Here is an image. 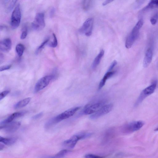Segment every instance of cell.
<instances>
[{
	"label": "cell",
	"mask_w": 158,
	"mask_h": 158,
	"mask_svg": "<svg viewBox=\"0 0 158 158\" xmlns=\"http://www.w3.org/2000/svg\"><path fill=\"white\" fill-rule=\"evenodd\" d=\"M156 86L157 82L155 81L151 85L144 89L140 94L136 104H135V106L138 105L146 97L153 94L155 91Z\"/></svg>",
	"instance_id": "cell-7"
},
{
	"label": "cell",
	"mask_w": 158,
	"mask_h": 158,
	"mask_svg": "<svg viewBox=\"0 0 158 158\" xmlns=\"http://www.w3.org/2000/svg\"><path fill=\"white\" fill-rule=\"evenodd\" d=\"M17 140L16 138H4L1 137H0V142L4 144L7 145H12L15 143Z\"/></svg>",
	"instance_id": "cell-19"
},
{
	"label": "cell",
	"mask_w": 158,
	"mask_h": 158,
	"mask_svg": "<svg viewBox=\"0 0 158 158\" xmlns=\"http://www.w3.org/2000/svg\"><path fill=\"white\" fill-rule=\"evenodd\" d=\"M45 26L44 15L42 13H38L36 16L34 20L32 23V27L35 31H41Z\"/></svg>",
	"instance_id": "cell-5"
},
{
	"label": "cell",
	"mask_w": 158,
	"mask_h": 158,
	"mask_svg": "<svg viewBox=\"0 0 158 158\" xmlns=\"http://www.w3.org/2000/svg\"><path fill=\"white\" fill-rule=\"evenodd\" d=\"M55 78V75H49L45 76L39 80L35 88V92L37 93L47 87L50 82Z\"/></svg>",
	"instance_id": "cell-6"
},
{
	"label": "cell",
	"mask_w": 158,
	"mask_h": 158,
	"mask_svg": "<svg viewBox=\"0 0 158 158\" xmlns=\"http://www.w3.org/2000/svg\"><path fill=\"white\" fill-rule=\"evenodd\" d=\"M148 8H158V0H150L148 6Z\"/></svg>",
	"instance_id": "cell-21"
},
{
	"label": "cell",
	"mask_w": 158,
	"mask_h": 158,
	"mask_svg": "<svg viewBox=\"0 0 158 158\" xmlns=\"http://www.w3.org/2000/svg\"><path fill=\"white\" fill-rule=\"evenodd\" d=\"M91 135V133H81L75 135L69 139L65 141L63 145L70 149H73L79 140L86 138Z\"/></svg>",
	"instance_id": "cell-3"
},
{
	"label": "cell",
	"mask_w": 158,
	"mask_h": 158,
	"mask_svg": "<svg viewBox=\"0 0 158 158\" xmlns=\"http://www.w3.org/2000/svg\"><path fill=\"white\" fill-rule=\"evenodd\" d=\"M21 18V11L20 5L18 4L15 8L11 16V25L13 29H16L19 26Z\"/></svg>",
	"instance_id": "cell-4"
},
{
	"label": "cell",
	"mask_w": 158,
	"mask_h": 158,
	"mask_svg": "<svg viewBox=\"0 0 158 158\" xmlns=\"http://www.w3.org/2000/svg\"><path fill=\"white\" fill-rule=\"evenodd\" d=\"M80 108V107H76L67 110L50 120L46 124V126L49 127L54 124L67 119L72 116Z\"/></svg>",
	"instance_id": "cell-1"
},
{
	"label": "cell",
	"mask_w": 158,
	"mask_h": 158,
	"mask_svg": "<svg viewBox=\"0 0 158 158\" xmlns=\"http://www.w3.org/2000/svg\"><path fill=\"white\" fill-rule=\"evenodd\" d=\"M11 67H12V65H11L2 66L1 67V68H0V71H2L5 70H8L11 68Z\"/></svg>",
	"instance_id": "cell-30"
},
{
	"label": "cell",
	"mask_w": 158,
	"mask_h": 158,
	"mask_svg": "<svg viewBox=\"0 0 158 158\" xmlns=\"http://www.w3.org/2000/svg\"><path fill=\"white\" fill-rule=\"evenodd\" d=\"M55 13V9L54 8H53L50 11V16L51 17H52L54 16V14Z\"/></svg>",
	"instance_id": "cell-35"
},
{
	"label": "cell",
	"mask_w": 158,
	"mask_h": 158,
	"mask_svg": "<svg viewBox=\"0 0 158 158\" xmlns=\"http://www.w3.org/2000/svg\"><path fill=\"white\" fill-rule=\"evenodd\" d=\"M4 147V146L3 145L1 144H0V150H2Z\"/></svg>",
	"instance_id": "cell-36"
},
{
	"label": "cell",
	"mask_w": 158,
	"mask_h": 158,
	"mask_svg": "<svg viewBox=\"0 0 158 158\" xmlns=\"http://www.w3.org/2000/svg\"><path fill=\"white\" fill-rule=\"evenodd\" d=\"M28 35V30L27 28H25L23 31L22 32L20 36V39L21 40L25 39L27 37Z\"/></svg>",
	"instance_id": "cell-28"
},
{
	"label": "cell",
	"mask_w": 158,
	"mask_h": 158,
	"mask_svg": "<svg viewBox=\"0 0 158 158\" xmlns=\"http://www.w3.org/2000/svg\"><path fill=\"white\" fill-rule=\"evenodd\" d=\"M94 19L92 18L87 19L79 30V32L82 34H85L87 36H91L92 33Z\"/></svg>",
	"instance_id": "cell-9"
},
{
	"label": "cell",
	"mask_w": 158,
	"mask_h": 158,
	"mask_svg": "<svg viewBox=\"0 0 158 158\" xmlns=\"http://www.w3.org/2000/svg\"><path fill=\"white\" fill-rule=\"evenodd\" d=\"M43 112L40 113L34 116L32 118L34 120H37L41 118L43 116Z\"/></svg>",
	"instance_id": "cell-32"
},
{
	"label": "cell",
	"mask_w": 158,
	"mask_h": 158,
	"mask_svg": "<svg viewBox=\"0 0 158 158\" xmlns=\"http://www.w3.org/2000/svg\"><path fill=\"white\" fill-rule=\"evenodd\" d=\"M25 49V48L23 44H19L17 45L16 48V50L19 57H21L23 54Z\"/></svg>",
	"instance_id": "cell-20"
},
{
	"label": "cell",
	"mask_w": 158,
	"mask_h": 158,
	"mask_svg": "<svg viewBox=\"0 0 158 158\" xmlns=\"http://www.w3.org/2000/svg\"><path fill=\"white\" fill-rule=\"evenodd\" d=\"M158 19V15L156 14L151 18L150 21L152 25H155L157 23Z\"/></svg>",
	"instance_id": "cell-27"
},
{
	"label": "cell",
	"mask_w": 158,
	"mask_h": 158,
	"mask_svg": "<svg viewBox=\"0 0 158 158\" xmlns=\"http://www.w3.org/2000/svg\"><path fill=\"white\" fill-rule=\"evenodd\" d=\"M49 38L47 39L38 47L36 52V54H38L42 51V50L43 49L44 46H46V44L49 42Z\"/></svg>",
	"instance_id": "cell-22"
},
{
	"label": "cell",
	"mask_w": 158,
	"mask_h": 158,
	"mask_svg": "<svg viewBox=\"0 0 158 158\" xmlns=\"http://www.w3.org/2000/svg\"><path fill=\"white\" fill-rule=\"evenodd\" d=\"M144 24L142 19L140 20L133 28L131 32L126 39L125 46L127 49L130 48L138 37L139 31Z\"/></svg>",
	"instance_id": "cell-2"
},
{
	"label": "cell",
	"mask_w": 158,
	"mask_h": 158,
	"mask_svg": "<svg viewBox=\"0 0 158 158\" xmlns=\"http://www.w3.org/2000/svg\"><path fill=\"white\" fill-rule=\"evenodd\" d=\"M155 131H158V127H157V128L156 129H155Z\"/></svg>",
	"instance_id": "cell-38"
},
{
	"label": "cell",
	"mask_w": 158,
	"mask_h": 158,
	"mask_svg": "<svg viewBox=\"0 0 158 158\" xmlns=\"http://www.w3.org/2000/svg\"><path fill=\"white\" fill-rule=\"evenodd\" d=\"M53 41L49 44V46L53 48H55L58 46V42L57 37L54 33L53 34Z\"/></svg>",
	"instance_id": "cell-24"
},
{
	"label": "cell",
	"mask_w": 158,
	"mask_h": 158,
	"mask_svg": "<svg viewBox=\"0 0 158 158\" xmlns=\"http://www.w3.org/2000/svg\"><path fill=\"white\" fill-rule=\"evenodd\" d=\"M10 1V0H4V1L5 3H6Z\"/></svg>",
	"instance_id": "cell-37"
},
{
	"label": "cell",
	"mask_w": 158,
	"mask_h": 158,
	"mask_svg": "<svg viewBox=\"0 0 158 158\" xmlns=\"http://www.w3.org/2000/svg\"><path fill=\"white\" fill-rule=\"evenodd\" d=\"M114 106L112 104L104 105L98 111L92 114L90 116L92 120H95L109 113L113 108Z\"/></svg>",
	"instance_id": "cell-10"
},
{
	"label": "cell",
	"mask_w": 158,
	"mask_h": 158,
	"mask_svg": "<svg viewBox=\"0 0 158 158\" xmlns=\"http://www.w3.org/2000/svg\"><path fill=\"white\" fill-rule=\"evenodd\" d=\"M18 0H12L8 7L7 11L8 12H10L13 9L15 5Z\"/></svg>",
	"instance_id": "cell-26"
},
{
	"label": "cell",
	"mask_w": 158,
	"mask_h": 158,
	"mask_svg": "<svg viewBox=\"0 0 158 158\" xmlns=\"http://www.w3.org/2000/svg\"><path fill=\"white\" fill-rule=\"evenodd\" d=\"M144 124V122L142 121H135L128 124L126 129L127 131L134 132L139 130L143 127Z\"/></svg>",
	"instance_id": "cell-12"
},
{
	"label": "cell",
	"mask_w": 158,
	"mask_h": 158,
	"mask_svg": "<svg viewBox=\"0 0 158 158\" xmlns=\"http://www.w3.org/2000/svg\"><path fill=\"white\" fill-rule=\"evenodd\" d=\"M12 47V42L10 38L4 39L0 42V50L4 52H9Z\"/></svg>",
	"instance_id": "cell-13"
},
{
	"label": "cell",
	"mask_w": 158,
	"mask_h": 158,
	"mask_svg": "<svg viewBox=\"0 0 158 158\" xmlns=\"http://www.w3.org/2000/svg\"><path fill=\"white\" fill-rule=\"evenodd\" d=\"M31 99V98L28 97L20 100L15 104L14 106V109H16L23 108L30 103Z\"/></svg>",
	"instance_id": "cell-18"
},
{
	"label": "cell",
	"mask_w": 158,
	"mask_h": 158,
	"mask_svg": "<svg viewBox=\"0 0 158 158\" xmlns=\"http://www.w3.org/2000/svg\"><path fill=\"white\" fill-rule=\"evenodd\" d=\"M10 93V91L8 90H6V91H4L2 92L1 94H0V100H1L3 99L6 96Z\"/></svg>",
	"instance_id": "cell-29"
},
{
	"label": "cell",
	"mask_w": 158,
	"mask_h": 158,
	"mask_svg": "<svg viewBox=\"0 0 158 158\" xmlns=\"http://www.w3.org/2000/svg\"><path fill=\"white\" fill-rule=\"evenodd\" d=\"M25 112H18L14 113L11 114L5 120L1 123V125H3L12 122L14 120L17 118L23 116Z\"/></svg>",
	"instance_id": "cell-15"
},
{
	"label": "cell",
	"mask_w": 158,
	"mask_h": 158,
	"mask_svg": "<svg viewBox=\"0 0 158 158\" xmlns=\"http://www.w3.org/2000/svg\"><path fill=\"white\" fill-rule=\"evenodd\" d=\"M92 0H83V9L85 10H87L91 5Z\"/></svg>",
	"instance_id": "cell-25"
},
{
	"label": "cell",
	"mask_w": 158,
	"mask_h": 158,
	"mask_svg": "<svg viewBox=\"0 0 158 158\" xmlns=\"http://www.w3.org/2000/svg\"><path fill=\"white\" fill-rule=\"evenodd\" d=\"M117 64V62L116 60H114L112 62L111 65L110 66L108 70V71H111L114 68Z\"/></svg>",
	"instance_id": "cell-31"
},
{
	"label": "cell",
	"mask_w": 158,
	"mask_h": 158,
	"mask_svg": "<svg viewBox=\"0 0 158 158\" xmlns=\"http://www.w3.org/2000/svg\"><path fill=\"white\" fill-rule=\"evenodd\" d=\"M104 51L103 50H102L96 57L95 58L92 65V68L93 69L96 68L99 64L101 60L104 55Z\"/></svg>",
	"instance_id": "cell-17"
},
{
	"label": "cell",
	"mask_w": 158,
	"mask_h": 158,
	"mask_svg": "<svg viewBox=\"0 0 158 158\" xmlns=\"http://www.w3.org/2000/svg\"><path fill=\"white\" fill-rule=\"evenodd\" d=\"M70 151L67 150H61L56 154L54 157H64L67 154L70 153Z\"/></svg>",
	"instance_id": "cell-23"
},
{
	"label": "cell",
	"mask_w": 158,
	"mask_h": 158,
	"mask_svg": "<svg viewBox=\"0 0 158 158\" xmlns=\"http://www.w3.org/2000/svg\"><path fill=\"white\" fill-rule=\"evenodd\" d=\"M114 1V0H105V1L103 3V5L105 6L109 4Z\"/></svg>",
	"instance_id": "cell-34"
},
{
	"label": "cell",
	"mask_w": 158,
	"mask_h": 158,
	"mask_svg": "<svg viewBox=\"0 0 158 158\" xmlns=\"http://www.w3.org/2000/svg\"><path fill=\"white\" fill-rule=\"evenodd\" d=\"M115 71H108L102 80L99 85V90L102 88L104 86L106 81L108 79L113 76L115 74Z\"/></svg>",
	"instance_id": "cell-16"
},
{
	"label": "cell",
	"mask_w": 158,
	"mask_h": 158,
	"mask_svg": "<svg viewBox=\"0 0 158 158\" xmlns=\"http://www.w3.org/2000/svg\"><path fill=\"white\" fill-rule=\"evenodd\" d=\"M20 122H11L9 123L1 125L0 129H2L5 132L12 133L16 131L21 125Z\"/></svg>",
	"instance_id": "cell-11"
},
{
	"label": "cell",
	"mask_w": 158,
	"mask_h": 158,
	"mask_svg": "<svg viewBox=\"0 0 158 158\" xmlns=\"http://www.w3.org/2000/svg\"><path fill=\"white\" fill-rule=\"evenodd\" d=\"M153 57V51L150 48H149L145 52V57L143 61V65L145 68H147L150 64Z\"/></svg>",
	"instance_id": "cell-14"
},
{
	"label": "cell",
	"mask_w": 158,
	"mask_h": 158,
	"mask_svg": "<svg viewBox=\"0 0 158 158\" xmlns=\"http://www.w3.org/2000/svg\"><path fill=\"white\" fill-rule=\"evenodd\" d=\"M85 157L86 158H97L101 157L99 156L92 154H87L85 156Z\"/></svg>",
	"instance_id": "cell-33"
},
{
	"label": "cell",
	"mask_w": 158,
	"mask_h": 158,
	"mask_svg": "<svg viewBox=\"0 0 158 158\" xmlns=\"http://www.w3.org/2000/svg\"><path fill=\"white\" fill-rule=\"evenodd\" d=\"M105 103V101L102 100L87 105L84 109V114L87 115L93 114L104 105Z\"/></svg>",
	"instance_id": "cell-8"
}]
</instances>
